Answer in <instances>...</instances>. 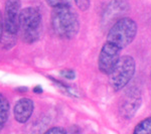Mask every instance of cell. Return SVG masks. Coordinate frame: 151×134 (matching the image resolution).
Returning <instances> with one entry per match:
<instances>
[{
	"mask_svg": "<svg viewBox=\"0 0 151 134\" xmlns=\"http://www.w3.org/2000/svg\"><path fill=\"white\" fill-rule=\"evenodd\" d=\"M137 23L130 17L118 19L111 26L107 35L106 41L99 53L98 68L100 72L109 75L121 57V52L134 40L137 35Z\"/></svg>",
	"mask_w": 151,
	"mask_h": 134,
	"instance_id": "obj_1",
	"label": "cell"
},
{
	"mask_svg": "<svg viewBox=\"0 0 151 134\" xmlns=\"http://www.w3.org/2000/svg\"><path fill=\"white\" fill-rule=\"evenodd\" d=\"M52 26L58 36L65 40L76 37L80 30V20L72 5L53 7L52 11Z\"/></svg>",
	"mask_w": 151,
	"mask_h": 134,
	"instance_id": "obj_2",
	"label": "cell"
},
{
	"mask_svg": "<svg viewBox=\"0 0 151 134\" xmlns=\"http://www.w3.org/2000/svg\"><path fill=\"white\" fill-rule=\"evenodd\" d=\"M136 71V62L128 55H121L109 73V84L114 92H119L132 80Z\"/></svg>",
	"mask_w": 151,
	"mask_h": 134,
	"instance_id": "obj_3",
	"label": "cell"
},
{
	"mask_svg": "<svg viewBox=\"0 0 151 134\" xmlns=\"http://www.w3.org/2000/svg\"><path fill=\"white\" fill-rule=\"evenodd\" d=\"M41 15L35 7H26L21 10L19 16L20 36L26 43H33L38 40L40 35Z\"/></svg>",
	"mask_w": 151,
	"mask_h": 134,
	"instance_id": "obj_4",
	"label": "cell"
},
{
	"mask_svg": "<svg viewBox=\"0 0 151 134\" xmlns=\"http://www.w3.org/2000/svg\"><path fill=\"white\" fill-rule=\"evenodd\" d=\"M129 10L130 3L128 0H111L102 14L101 24L103 28H107L110 25L112 26Z\"/></svg>",
	"mask_w": 151,
	"mask_h": 134,
	"instance_id": "obj_5",
	"label": "cell"
},
{
	"mask_svg": "<svg viewBox=\"0 0 151 134\" xmlns=\"http://www.w3.org/2000/svg\"><path fill=\"white\" fill-rule=\"evenodd\" d=\"M142 104V95L138 89H130L125 93V96L120 105V115L126 120H130L139 110Z\"/></svg>",
	"mask_w": 151,
	"mask_h": 134,
	"instance_id": "obj_6",
	"label": "cell"
},
{
	"mask_svg": "<svg viewBox=\"0 0 151 134\" xmlns=\"http://www.w3.org/2000/svg\"><path fill=\"white\" fill-rule=\"evenodd\" d=\"M21 12L20 0H6L4 8V29L9 33L16 35L19 28V16Z\"/></svg>",
	"mask_w": 151,
	"mask_h": 134,
	"instance_id": "obj_7",
	"label": "cell"
},
{
	"mask_svg": "<svg viewBox=\"0 0 151 134\" xmlns=\"http://www.w3.org/2000/svg\"><path fill=\"white\" fill-rule=\"evenodd\" d=\"M33 109H35V103L30 98L19 99L13 108L14 119L20 124L26 123L32 115Z\"/></svg>",
	"mask_w": 151,
	"mask_h": 134,
	"instance_id": "obj_8",
	"label": "cell"
},
{
	"mask_svg": "<svg viewBox=\"0 0 151 134\" xmlns=\"http://www.w3.org/2000/svg\"><path fill=\"white\" fill-rule=\"evenodd\" d=\"M9 101L2 93H0V131L3 129L9 117Z\"/></svg>",
	"mask_w": 151,
	"mask_h": 134,
	"instance_id": "obj_9",
	"label": "cell"
},
{
	"mask_svg": "<svg viewBox=\"0 0 151 134\" xmlns=\"http://www.w3.org/2000/svg\"><path fill=\"white\" fill-rule=\"evenodd\" d=\"M16 35H12V33H9L8 31H6L5 29L3 30V33H2L1 37H0V45H1L2 48H10L15 45L16 43Z\"/></svg>",
	"mask_w": 151,
	"mask_h": 134,
	"instance_id": "obj_10",
	"label": "cell"
},
{
	"mask_svg": "<svg viewBox=\"0 0 151 134\" xmlns=\"http://www.w3.org/2000/svg\"><path fill=\"white\" fill-rule=\"evenodd\" d=\"M134 134H140V133H151V117L144 119L140 121L137 125L135 126L133 130Z\"/></svg>",
	"mask_w": 151,
	"mask_h": 134,
	"instance_id": "obj_11",
	"label": "cell"
},
{
	"mask_svg": "<svg viewBox=\"0 0 151 134\" xmlns=\"http://www.w3.org/2000/svg\"><path fill=\"white\" fill-rule=\"evenodd\" d=\"M45 2L50 7H58L63 5H72V1L70 0H45Z\"/></svg>",
	"mask_w": 151,
	"mask_h": 134,
	"instance_id": "obj_12",
	"label": "cell"
},
{
	"mask_svg": "<svg viewBox=\"0 0 151 134\" xmlns=\"http://www.w3.org/2000/svg\"><path fill=\"white\" fill-rule=\"evenodd\" d=\"M75 4L82 11H87L91 6V0H74Z\"/></svg>",
	"mask_w": 151,
	"mask_h": 134,
	"instance_id": "obj_13",
	"label": "cell"
},
{
	"mask_svg": "<svg viewBox=\"0 0 151 134\" xmlns=\"http://www.w3.org/2000/svg\"><path fill=\"white\" fill-rule=\"evenodd\" d=\"M60 76L68 80H74L76 78V72L72 69H65L60 71Z\"/></svg>",
	"mask_w": 151,
	"mask_h": 134,
	"instance_id": "obj_14",
	"label": "cell"
},
{
	"mask_svg": "<svg viewBox=\"0 0 151 134\" xmlns=\"http://www.w3.org/2000/svg\"><path fill=\"white\" fill-rule=\"evenodd\" d=\"M68 131L65 130V128L63 127H60V126H57V127H52L50 129H47L45 131V133H60V134H64V133H67Z\"/></svg>",
	"mask_w": 151,
	"mask_h": 134,
	"instance_id": "obj_15",
	"label": "cell"
},
{
	"mask_svg": "<svg viewBox=\"0 0 151 134\" xmlns=\"http://www.w3.org/2000/svg\"><path fill=\"white\" fill-rule=\"evenodd\" d=\"M4 30V22H3V16H2V13L0 11V37H1L2 33H3Z\"/></svg>",
	"mask_w": 151,
	"mask_h": 134,
	"instance_id": "obj_16",
	"label": "cell"
},
{
	"mask_svg": "<svg viewBox=\"0 0 151 134\" xmlns=\"http://www.w3.org/2000/svg\"><path fill=\"white\" fill-rule=\"evenodd\" d=\"M33 92H35V94H41L42 93V89H41L40 86H36L33 88Z\"/></svg>",
	"mask_w": 151,
	"mask_h": 134,
	"instance_id": "obj_17",
	"label": "cell"
},
{
	"mask_svg": "<svg viewBox=\"0 0 151 134\" xmlns=\"http://www.w3.org/2000/svg\"><path fill=\"white\" fill-rule=\"evenodd\" d=\"M150 78H151V71H150Z\"/></svg>",
	"mask_w": 151,
	"mask_h": 134,
	"instance_id": "obj_18",
	"label": "cell"
}]
</instances>
